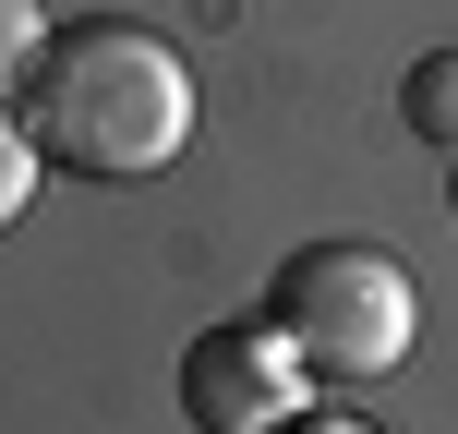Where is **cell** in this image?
I'll return each instance as SVG.
<instances>
[{
  "label": "cell",
  "instance_id": "obj_1",
  "mask_svg": "<svg viewBox=\"0 0 458 434\" xmlns=\"http://www.w3.org/2000/svg\"><path fill=\"white\" fill-rule=\"evenodd\" d=\"M24 133L48 169H85V182H157L193 145V72L157 24H48L37 72H24Z\"/></svg>",
  "mask_w": 458,
  "mask_h": 434
},
{
  "label": "cell",
  "instance_id": "obj_2",
  "mask_svg": "<svg viewBox=\"0 0 458 434\" xmlns=\"http://www.w3.org/2000/svg\"><path fill=\"white\" fill-rule=\"evenodd\" d=\"M266 314L301 350V374H398L422 302H411V266L386 242H301V253H277Z\"/></svg>",
  "mask_w": 458,
  "mask_h": 434
},
{
  "label": "cell",
  "instance_id": "obj_3",
  "mask_svg": "<svg viewBox=\"0 0 458 434\" xmlns=\"http://www.w3.org/2000/svg\"><path fill=\"white\" fill-rule=\"evenodd\" d=\"M182 411H193V434H266L301 411V350L277 338V314L206 326L182 350Z\"/></svg>",
  "mask_w": 458,
  "mask_h": 434
},
{
  "label": "cell",
  "instance_id": "obj_4",
  "mask_svg": "<svg viewBox=\"0 0 458 434\" xmlns=\"http://www.w3.org/2000/svg\"><path fill=\"white\" fill-rule=\"evenodd\" d=\"M398 121H411L435 157H458V48H435V61H411V85H398Z\"/></svg>",
  "mask_w": 458,
  "mask_h": 434
},
{
  "label": "cell",
  "instance_id": "obj_5",
  "mask_svg": "<svg viewBox=\"0 0 458 434\" xmlns=\"http://www.w3.org/2000/svg\"><path fill=\"white\" fill-rule=\"evenodd\" d=\"M37 169H48V157H37V133H24V121H13V97H0V229L37 206Z\"/></svg>",
  "mask_w": 458,
  "mask_h": 434
},
{
  "label": "cell",
  "instance_id": "obj_6",
  "mask_svg": "<svg viewBox=\"0 0 458 434\" xmlns=\"http://www.w3.org/2000/svg\"><path fill=\"white\" fill-rule=\"evenodd\" d=\"M37 48H48V13H37V0H0V97H24Z\"/></svg>",
  "mask_w": 458,
  "mask_h": 434
},
{
  "label": "cell",
  "instance_id": "obj_7",
  "mask_svg": "<svg viewBox=\"0 0 458 434\" xmlns=\"http://www.w3.org/2000/svg\"><path fill=\"white\" fill-rule=\"evenodd\" d=\"M266 434H374V422H350V411H314V398H301L290 422H266Z\"/></svg>",
  "mask_w": 458,
  "mask_h": 434
},
{
  "label": "cell",
  "instance_id": "obj_8",
  "mask_svg": "<svg viewBox=\"0 0 458 434\" xmlns=\"http://www.w3.org/2000/svg\"><path fill=\"white\" fill-rule=\"evenodd\" d=\"M446 217H458V169H446Z\"/></svg>",
  "mask_w": 458,
  "mask_h": 434
}]
</instances>
